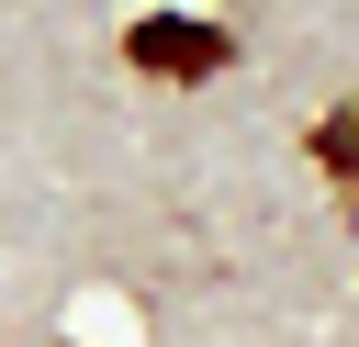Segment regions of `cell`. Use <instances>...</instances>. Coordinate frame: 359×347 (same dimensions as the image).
Returning <instances> with one entry per match:
<instances>
[{
    "label": "cell",
    "mask_w": 359,
    "mask_h": 347,
    "mask_svg": "<svg viewBox=\"0 0 359 347\" xmlns=\"http://www.w3.org/2000/svg\"><path fill=\"white\" fill-rule=\"evenodd\" d=\"M123 67H135V78H224V67H236V34L202 22V11H146V22L123 34Z\"/></svg>",
    "instance_id": "6da1fadb"
},
{
    "label": "cell",
    "mask_w": 359,
    "mask_h": 347,
    "mask_svg": "<svg viewBox=\"0 0 359 347\" xmlns=\"http://www.w3.org/2000/svg\"><path fill=\"white\" fill-rule=\"evenodd\" d=\"M314 168L359 201V101H325V123H314Z\"/></svg>",
    "instance_id": "7a4b0ae2"
}]
</instances>
